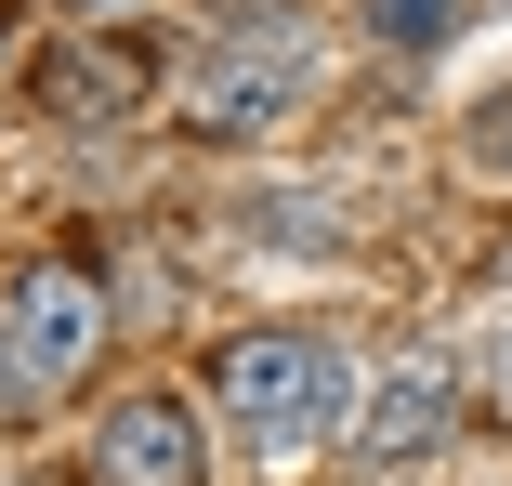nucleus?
Here are the masks:
<instances>
[{
  "label": "nucleus",
  "mask_w": 512,
  "mask_h": 486,
  "mask_svg": "<svg viewBox=\"0 0 512 486\" xmlns=\"http://www.w3.org/2000/svg\"><path fill=\"white\" fill-rule=\"evenodd\" d=\"M447 434H460V355H394V368L368 381V408H355V460H368L381 486H407Z\"/></svg>",
  "instance_id": "4"
},
{
  "label": "nucleus",
  "mask_w": 512,
  "mask_h": 486,
  "mask_svg": "<svg viewBox=\"0 0 512 486\" xmlns=\"http://www.w3.org/2000/svg\"><path fill=\"white\" fill-rule=\"evenodd\" d=\"M92 486H211V421L184 395H119L92 421Z\"/></svg>",
  "instance_id": "5"
},
{
  "label": "nucleus",
  "mask_w": 512,
  "mask_h": 486,
  "mask_svg": "<svg viewBox=\"0 0 512 486\" xmlns=\"http://www.w3.org/2000/svg\"><path fill=\"white\" fill-rule=\"evenodd\" d=\"M211 408L250 460H302V447H355V408H368V368L329 342V329H237L211 355Z\"/></svg>",
  "instance_id": "1"
},
{
  "label": "nucleus",
  "mask_w": 512,
  "mask_h": 486,
  "mask_svg": "<svg viewBox=\"0 0 512 486\" xmlns=\"http://www.w3.org/2000/svg\"><path fill=\"white\" fill-rule=\"evenodd\" d=\"M302 106H316V27L276 14V0H250V14L197 53V79H184V119L211 132V145H263Z\"/></svg>",
  "instance_id": "2"
},
{
  "label": "nucleus",
  "mask_w": 512,
  "mask_h": 486,
  "mask_svg": "<svg viewBox=\"0 0 512 486\" xmlns=\"http://www.w3.org/2000/svg\"><path fill=\"white\" fill-rule=\"evenodd\" d=\"M0 486H14V473H0Z\"/></svg>",
  "instance_id": "10"
},
{
  "label": "nucleus",
  "mask_w": 512,
  "mask_h": 486,
  "mask_svg": "<svg viewBox=\"0 0 512 486\" xmlns=\"http://www.w3.org/2000/svg\"><path fill=\"white\" fill-rule=\"evenodd\" d=\"M106 276H79V263H40V276H14V303H0V421H27V408H53L66 381L106 355Z\"/></svg>",
  "instance_id": "3"
},
{
  "label": "nucleus",
  "mask_w": 512,
  "mask_h": 486,
  "mask_svg": "<svg viewBox=\"0 0 512 486\" xmlns=\"http://www.w3.org/2000/svg\"><path fill=\"white\" fill-rule=\"evenodd\" d=\"M473 158H486V171H512V106H473Z\"/></svg>",
  "instance_id": "8"
},
{
  "label": "nucleus",
  "mask_w": 512,
  "mask_h": 486,
  "mask_svg": "<svg viewBox=\"0 0 512 486\" xmlns=\"http://www.w3.org/2000/svg\"><path fill=\"white\" fill-rule=\"evenodd\" d=\"M486 381H499V395H512V342H499V355H486Z\"/></svg>",
  "instance_id": "9"
},
{
  "label": "nucleus",
  "mask_w": 512,
  "mask_h": 486,
  "mask_svg": "<svg viewBox=\"0 0 512 486\" xmlns=\"http://www.w3.org/2000/svg\"><path fill=\"white\" fill-rule=\"evenodd\" d=\"M368 27H381L394 53H434V40H460V27H473V0H368Z\"/></svg>",
  "instance_id": "7"
},
{
  "label": "nucleus",
  "mask_w": 512,
  "mask_h": 486,
  "mask_svg": "<svg viewBox=\"0 0 512 486\" xmlns=\"http://www.w3.org/2000/svg\"><path fill=\"white\" fill-rule=\"evenodd\" d=\"M132 106H145L132 53H53V119H132Z\"/></svg>",
  "instance_id": "6"
}]
</instances>
